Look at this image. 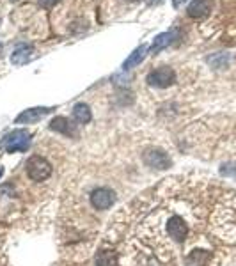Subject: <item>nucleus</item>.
<instances>
[{"label": "nucleus", "instance_id": "nucleus-19", "mask_svg": "<svg viewBox=\"0 0 236 266\" xmlns=\"http://www.w3.org/2000/svg\"><path fill=\"white\" fill-rule=\"evenodd\" d=\"M2 172H4V170H2V169H0V176H2Z\"/></svg>", "mask_w": 236, "mask_h": 266}, {"label": "nucleus", "instance_id": "nucleus-14", "mask_svg": "<svg viewBox=\"0 0 236 266\" xmlns=\"http://www.w3.org/2000/svg\"><path fill=\"white\" fill-rule=\"evenodd\" d=\"M208 259H210V252H206V250H194L186 261H188L190 266H204L208 263Z\"/></svg>", "mask_w": 236, "mask_h": 266}, {"label": "nucleus", "instance_id": "nucleus-11", "mask_svg": "<svg viewBox=\"0 0 236 266\" xmlns=\"http://www.w3.org/2000/svg\"><path fill=\"white\" fill-rule=\"evenodd\" d=\"M73 117L75 121L80 122V124H87L91 119H93V114H91V108L85 103H77L73 107Z\"/></svg>", "mask_w": 236, "mask_h": 266}, {"label": "nucleus", "instance_id": "nucleus-15", "mask_svg": "<svg viewBox=\"0 0 236 266\" xmlns=\"http://www.w3.org/2000/svg\"><path fill=\"white\" fill-rule=\"evenodd\" d=\"M96 265L98 266H116L117 265V256L116 254L103 250V252H100L96 256Z\"/></svg>", "mask_w": 236, "mask_h": 266}, {"label": "nucleus", "instance_id": "nucleus-18", "mask_svg": "<svg viewBox=\"0 0 236 266\" xmlns=\"http://www.w3.org/2000/svg\"><path fill=\"white\" fill-rule=\"evenodd\" d=\"M163 0H148V4L149 5H158V4H162Z\"/></svg>", "mask_w": 236, "mask_h": 266}, {"label": "nucleus", "instance_id": "nucleus-16", "mask_svg": "<svg viewBox=\"0 0 236 266\" xmlns=\"http://www.w3.org/2000/svg\"><path fill=\"white\" fill-rule=\"evenodd\" d=\"M59 0H39V4L43 5V7H52V5H55Z\"/></svg>", "mask_w": 236, "mask_h": 266}, {"label": "nucleus", "instance_id": "nucleus-2", "mask_svg": "<svg viewBox=\"0 0 236 266\" xmlns=\"http://www.w3.org/2000/svg\"><path fill=\"white\" fill-rule=\"evenodd\" d=\"M174 82H176V73H174V70L169 68V66L157 68V70L149 71V75H148V84L151 85V87L165 89L174 84Z\"/></svg>", "mask_w": 236, "mask_h": 266}, {"label": "nucleus", "instance_id": "nucleus-9", "mask_svg": "<svg viewBox=\"0 0 236 266\" xmlns=\"http://www.w3.org/2000/svg\"><path fill=\"white\" fill-rule=\"evenodd\" d=\"M32 53H34V48L30 47V45H18V47L13 50V53H11V62H13L14 66H24L32 59Z\"/></svg>", "mask_w": 236, "mask_h": 266}, {"label": "nucleus", "instance_id": "nucleus-5", "mask_svg": "<svg viewBox=\"0 0 236 266\" xmlns=\"http://www.w3.org/2000/svg\"><path fill=\"white\" fill-rule=\"evenodd\" d=\"M52 112V108L48 107H36V108H28V110H24L16 117V122L18 124H34V122L41 121L43 117L48 116Z\"/></svg>", "mask_w": 236, "mask_h": 266}, {"label": "nucleus", "instance_id": "nucleus-4", "mask_svg": "<svg viewBox=\"0 0 236 266\" xmlns=\"http://www.w3.org/2000/svg\"><path fill=\"white\" fill-rule=\"evenodd\" d=\"M116 201V193L108 188H98L93 192L91 195V204L96 208V210H108Z\"/></svg>", "mask_w": 236, "mask_h": 266}, {"label": "nucleus", "instance_id": "nucleus-12", "mask_svg": "<svg viewBox=\"0 0 236 266\" xmlns=\"http://www.w3.org/2000/svg\"><path fill=\"white\" fill-rule=\"evenodd\" d=\"M144 158H146V164L151 165V167L155 165L158 169H165L169 165V158H167L162 151H149V153H146Z\"/></svg>", "mask_w": 236, "mask_h": 266}, {"label": "nucleus", "instance_id": "nucleus-13", "mask_svg": "<svg viewBox=\"0 0 236 266\" xmlns=\"http://www.w3.org/2000/svg\"><path fill=\"white\" fill-rule=\"evenodd\" d=\"M229 61H231L229 53H224V51H218V53H213V55L208 57V64L211 66V68H215V70L226 68V66L229 64Z\"/></svg>", "mask_w": 236, "mask_h": 266}, {"label": "nucleus", "instance_id": "nucleus-1", "mask_svg": "<svg viewBox=\"0 0 236 266\" xmlns=\"http://www.w3.org/2000/svg\"><path fill=\"white\" fill-rule=\"evenodd\" d=\"M30 144V133L27 130H14L4 137L0 145L7 153H16V151H25Z\"/></svg>", "mask_w": 236, "mask_h": 266}, {"label": "nucleus", "instance_id": "nucleus-20", "mask_svg": "<svg viewBox=\"0 0 236 266\" xmlns=\"http://www.w3.org/2000/svg\"><path fill=\"white\" fill-rule=\"evenodd\" d=\"M130 2H131V0H130Z\"/></svg>", "mask_w": 236, "mask_h": 266}, {"label": "nucleus", "instance_id": "nucleus-6", "mask_svg": "<svg viewBox=\"0 0 236 266\" xmlns=\"http://www.w3.org/2000/svg\"><path fill=\"white\" fill-rule=\"evenodd\" d=\"M176 36H178L176 28H172V30H167V32L158 34L157 38L153 39V43H151V48H149V51H151L153 55L160 53V51L165 50V48L169 47V45H171L174 39H176Z\"/></svg>", "mask_w": 236, "mask_h": 266}, {"label": "nucleus", "instance_id": "nucleus-8", "mask_svg": "<svg viewBox=\"0 0 236 266\" xmlns=\"http://www.w3.org/2000/svg\"><path fill=\"white\" fill-rule=\"evenodd\" d=\"M148 51H149V47L146 45V43L135 48L130 55H128V59L123 62V71H128V70H133V68H137V66H139L140 62L144 61V59H146Z\"/></svg>", "mask_w": 236, "mask_h": 266}, {"label": "nucleus", "instance_id": "nucleus-7", "mask_svg": "<svg viewBox=\"0 0 236 266\" xmlns=\"http://www.w3.org/2000/svg\"><path fill=\"white\" fill-rule=\"evenodd\" d=\"M210 11H211L210 0H192L188 5V9H186V14L194 20H203L208 16Z\"/></svg>", "mask_w": 236, "mask_h": 266}, {"label": "nucleus", "instance_id": "nucleus-10", "mask_svg": "<svg viewBox=\"0 0 236 266\" xmlns=\"http://www.w3.org/2000/svg\"><path fill=\"white\" fill-rule=\"evenodd\" d=\"M50 128L53 131H59L62 135H70V137H77V133H79L77 126H75L68 117H55V119H52Z\"/></svg>", "mask_w": 236, "mask_h": 266}, {"label": "nucleus", "instance_id": "nucleus-3", "mask_svg": "<svg viewBox=\"0 0 236 266\" xmlns=\"http://www.w3.org/2000/svg\"><path fill=\"white\" fill-rule=\"evenodd\" d=\"M52 174V165L41 156H32L27 162V176L32 181H43Z\"/></svg>", "mask_w": 236, "mask_h": 266}, {"label": "nucleus", "instance_id": "nucleus-17", "mask_svg": "<svg viewBox=\"0 0 236 266\" xmlns=\"http://www.w3.org/2000/svg\"><path fill=\"white\" fill-rule=\"evenodd\" d=\"M185 2H186V0H172V5H174V7L178 9V7H181V5L185 4Z\"/></svg>", "mask_w": 236, "mask_h": 266}]
</instances>
